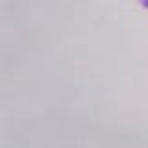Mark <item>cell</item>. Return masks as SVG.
Returning <instances> with one entry per match:
<instances>
[{
  "mask_svg": "<svg viewBox=\"0 0 148 148\" xmlns=\"http://www.w3.org/2000/svg\"><path fill=\"white\" fill-rule=\"evenodd\" d=\"M139 4H141L145 9H148V0H139Z\"/></svg>",
  "mask_w": 148,
  "mask_h": 148,
  "instance_id": "6da1fadb",
  "label": "cell"
}]
</instances>
